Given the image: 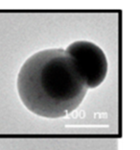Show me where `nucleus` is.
<instances>
[{"instance_id": "obj_1", "label": "nucleus", "mask_w": 140, "mask_h": 150, "mask_svg": "<svg viewBox=\"0 0 140 150\" xmlns=\"http://www.w3.org/2000/svg\"><path fill=\"white\" fill-rule=\"evenodd\" d=\"M16 85L23 105L46 118L69 115L80 106L87 91L73 60L61 48L42 50L28 58Z\"/></svg>"}, {"instance_id": "obj_2", "label": "nucleus", "mask_w": 140, "mask_h": 150, "mask_svg": "<svg viewBox=\"0 0 140 150\" xmlns=\"http://www.w3.org/2000/svg\"><path fill=\"white\" fill-rule=\"evenodd\" d=\"M76 66L87 88L99 87L108 73V60L104 51L97 44L87 40H78L65 49Z\"/></svg>"}]
</instances>
